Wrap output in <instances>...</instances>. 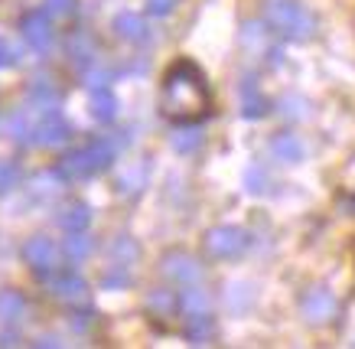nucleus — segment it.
I'll use <instances>...</instances> for the list:
<instances>
[{
    "label": "nucleus",
    "mask_w": 355,
    "mask_h": 349,
    "mask_svg": "<svg viewBox=\"0 0 355 349\" xmlns=\"http://www.w3.org/2000/svg\"><path fill=\"white\" fill-rule=\"evenodd\" d=\"M209 105H212V99H209V85H205V76L199 72V66L189 59L173 62L163 76V114L176 124H193V121H202L209 114Z\"/></svg>",
    "instance_id": "obj_1"
},
{
    "label": "nucleus",
    "mask_w": 355,
    "mask_h": 349,
    "mask_svg": "<svg viewBox=\"0 0 355 349\" xmlns=\"http://www.w3.org/2000/svg\"><path fill=\"white\" fill-rule=\"evenodd\" d=\"M264 20L284 40H310L313 26H316L300 0H264Z\"/></svg>",
    "instance_id": "obj_2"
},
{
    "label": "nucleus",
    "mask_w": 355,
    "mask_h": 349,
    "mask_svg": "<svg viewBox=\"0 0 355 349\" xmlns=\"http://www.w3.org/2000/svg\"><path fill=\"white\" fill-rule=\"evenodd\" d=\"M111 160H114L111 141H92V144H85V147H78L76 153L65 157L62 173L65 176H92V173H101Z\"/></svg>",
    "instance_id": "obj_3"
},
{
    "label": "nucleus",
    "mask_w": 355,
    "mask_h": 349,
    "mask_svg": "<svg viewBox=\"0 0 355 349\" xmlns=\"http://www.w3.org/2000/svg\"><path fill=\"white\" fill-rule=\"evenodd\" d=\"M248 248V232L238 225H216L205 232V255L209 258H238Z\"/></svg>",
    "instance_id": "obj_4"
},
{
    "label": "nucleus",
    "mask_w": 355,
    "mask_h": 349,
    "mask_svg": "<svg viewBox=\"0 0 355 349\" xmlns=\"http://www.w3.org/2000/svg\"><path fill=\"white\" fill-rule=\"evenodd\" d=\"M163 274L170 278L173 284H196L202 278V264L189 258V255H180V251H173L163 258Z\"/></svg>",
    "instance_id": "obj_5"
},
{
    "label": "nucleus",
    "mask_w": 355,
    "mask_h": 349,
    "mask_svg": "<svg viewBox=\"0 0 355 349\" xmlns=\"http://www.w3.org/2000/svg\"><path fill=\"white\" fill-rule=\"evenodd\" d=\"M303 316L310 320V323H329L336 316V297L323 287H313L310 294L303 297Z\"/></svg>",
    "instance_id": "obj_6"
},
{
    "label": "nucleus",
    "mask_w": 355,
    "mask_h": 349,
    "mask_svg": "<svg viewBox=\"0 0 355 349\" xmlns=\"http://www.w3.org/2000/svg\"><path fill=\"white\" fill-rule=\"evenodd\" d=\"M23 258L36 268V271H53L55 268V258H59V251H55V245L49 239H43V235H36L33 241H26V248H23Z\"/></svg>",
    "instance_id": "obj_7"
},
{
    "label": "nucleus",
    "mask_w": 355,
    "mask_h": 349,
    "mask_svg": "<svg viewBox=\"0 0 355 349\" xmlns=\"http://www.w3.org/2000/svg\"><path fill=\"white\" fill-rule=\"evenodd\" d=\"M23 40H26L33 49H49V43H53V23H49V17L30 13V17L23 20Z\"/></svg>",
    "instance_id": "obj_8"
},
{
    "label": "nucleus",
    "mask_w": 355,
    "mask_h": 349,
    "mask_svg": "<svg viewBox=\"0 0 355 349\" xmlns=\"http://www.w3.org/2000/svg\"><path fill=\"white\" fill-rule=\"evenodd\" d=\"M114 30H118L121 40H128V43H147L150 40V30H147V20L140 17V13H118L114 17Z\"/></svg>",
    "instance_id": "obj_9"
},
{
    "label": "nucleus",
    "mask_w": 355,
    "mask_h": 349,
    "mask_svg": "<svg viewBox=\"0 0 355 349\" xmlns=\"http://www.w3.org/2000/svg\"><path fill=\"white\" fill-rule=\"evenodd\" d=\"M303 141L297 137V134H277L274 141H270V153H274V160H280V164H297V160H303Z\"/></svg>",
    "instance_id": "obj_10"
},
{
    "label": "nucleus",
    "mask_w": 355,
    "mask_h": 349,
    "mask_svg": "<svg viewBox=\"0 0 355 349\" xmlns=\"http://www.w3.org/2000/svg\"><path fill=\"white\" fill-rule=\"evenodd\" d=\"M180 314L183 316H202L209 314V294L196 284H186V291H180Z\"/></svg>",
    "instance_id": "obj_11"
},
{
    "label": "nucleus",
    "mask_w": 355,
    "mask_h": 349,
    "mask_svg": "<svg viewBox=\"0 0 355 349\" xmlns=\"http://www.w3.org/2000/svg\"><path fill=\"white\" fill-rule=\"evenodd\" d=\"M186 337H189V343H196V346L209 343V339L216 337V323H212V316H209V314L186 316Z\"/></svg>",
    "instance_id": "obj_12"
},
{
    "label": "nucleus",
    "mask_w": 355,
    "mask_h": 349,
    "mask_svg": "<svg viewBox=\"0 0 355 349\" xmlns=\"http://www.w3.org/2000/svg\"><path fill=\"white\" fill-rule=\"evenodd\" d=\"M88 222H92V212H88L85 203H72V206H65V212L59 216V225L65 232H85Z\"/></svg>",
    "instance_id": "obj_13"
},
{
    "label": "nucleus",
    "mask_w": 355,
    "mask_h": 349,
    "mask_svg": "<svg viewBox=\"0 0 355 349\" xmlns=\"http://www.w3.org/2000/svg\"><path fill=\"white\" fill-rule=\"evenodd\" d=\"M55 294L62 297V300H69V304H72V300H76V304H82V300H85V281H82V278H76V274H62V278H59V281H55Z\"/></svg>",
    "instance_id": "obj_14"
},
{
    "label": "nucleus",
    "mask_w": 355,
    "mask_h": 349,
    "mask_svg": "<svg viewBox=\"0 0 355 349\" xmlns=\"http://www.w3.org/2000/svg\"><path fill=\"white\" fill-rule=\"evenodd\" d=\"M241 108H245L248 118H258V114L268 111V101L261 99V92L254 82H245V85H241Z\"/></svg>",
    "instance_id": "obj_15"
},
{
    "label": "nucleus",
    "mask_w": 355,
    "mask_h": 349,
    "mask_svg": "<svg viewBox=\"0 0 355 349\" xmlns=\"http://www.w3.org/2000/svg\"><path fill=\"white\" fill-rule=\"evenodd\" d=\"M147 307H150L153 314L170 316L180 310V294H173V291H153V294L147 297Z\"/></svg>",
    "instance_id": "obj_16"
},
{
    "label": "nucleus",
    "mask_w": 355,
    "mask_h": 349,
    "mask_svg": "<svg viewBox=\"0 0 355 349\" xmlns=\"http://www.w3.org/2000/svg\"><path fill=\"white\" fill-rule=\"evenodd\" d=\"M92 111H95V118H101V121H114V114H118V101H114V95L108 92V85L101 88V92H95Z\"/></svg>",
    "instance_id": "obj_17"
},
{
    "label": "nucleus",
    "mask_w": 355,
    "mask_h": 349,
    "mask_svg": "<svg viewBox=\"0 0 355 349\" xmlns=\"http://www.w3.org/2000/svg\"><path fill=\"white\" fill-rule=\"evenodd\" d=\"M40 141H43V144H53V147H55V144H65V141H69V124H65L62 118H53L43 128V137H40Z\"/></svg>",
    "instance_id": "obj_18"
},
{
    "label": "nucleus",
    "mask_w": 355,
    "mask_h": 349,
    "mask_svg": "<svg viewBox=\"0 0 355 349\" xmlns=\"http://www.w3.org/2000/svg\"><path fill=\"white\" fill-rule=\"evenodd\" d=\"M144 183H147V170H144V167H134L130 173L121 176V193H130V196H134V193L144 189Z\"/></svg>",
    "instance_id": "obj_19"
},
{
    "label": "nucleus",
    "mask_w": 355,
    "mask_h": 349,
    "mask_svg": "<svg viewBox=\"0 0 355 349\" xmlns=\"http://www.w3.org/2000/svg\"><path fill=\"white\" fill-rule=\"evenodd\" d=\"M20 314H23V297L7 291V294L0 297V316H3V320H17Z\"/></svg>",
    "instance_id": "obj_20"
},
{
    "label": "nucleus",
    "mask_w": 355,
    "mask_h": 349,
    "mask_svg": "<svg viewBox=\"0 0 355 349\" xmlns=\"http://www.w3.org/2000/svg\"><path fill=\"white\" fill-rule=\"evenodd\" d=\"M88 251H92V241H88L82 232H72V239L65 241V255H69V258H76V262H82Z\"/></svg>",
    "instance_id": "obj_21"
},
{
    "label": "nucleus",
    "mask_w": 355,
    "mask_h": 349,
    "mask_svg": "<svg viewBox=\"0 0 355 349\" xmlns=\"http://www.w3.org/2000/svg\"><path fill=\"white\" fill-rule=\"evenodd\" d=\"M199 141H202V134L196 131V128H186V131H176L173 147H176L180 153H186V151H196V147H199Z\"/></svg>",
    "instance_id": "obj_22"
},
{
    "label": "nucleus",
    "mask_w": 355,
    "mask_h": 349,
    "mask_svg": "<svg viewBox=\"0 0 355 349\" xmlns=\"http://www.w3.org/2000/svg\"><path fill=\"white\" fill-rule=\"evenodd\" d=\"M176 3H180V0H147V10H150L153 17H170V13L176 10Z\"/></svg>",
    "instance_id": "obj_23"
},
{
    "label": "nucleus",
    "mask_w": 355,
    "mask_h": 349,
    "mask_svg": "<svg viewBox=\"0 0 355 349\" xmlns=\"http://www.w3.org/2000/svg\"><path fill=\"white\" fill-rule=\"evenodd\" d=\"M49 13H55V17H69V13H72V0H49Z\"/></svg>",
    "instance_id": "obj_24"
},
{
    "label": "nucleus",
    "mask_w": 355,
    "mask_h": 349,
    "mask_svg": "<svg viewBox=\"0 0 355 349\" xmlns=\"http://www.w3.org/2000/svg\"><path fill=\"white\" fill-rule=\"evenodd\" d=\"M258 183H264V173H261L258 167H251V170H248V189H251V193H261Z\"/></svg>",
    "instance_id": "obj_25"
},
{
    "label": "nucleus",
    "mask_w": 355,
    "mask_h": 349,
    "mask_svg": "<svg viewBox=\"0 0 355 349\" xmlns=\"http://www.w3.org/2000/svg\"><path fill=\"white\" fill-rule=\"evenodd\" d=\"M13 62H17L13 49L7 46V40H0V66H13Z\"/></svg>",
    "instance_id": "obj_26"
}]
</instances>
